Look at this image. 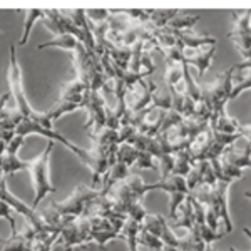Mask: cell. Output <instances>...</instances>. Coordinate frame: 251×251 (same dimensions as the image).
I'll return each mask as SVG.
<instances>
[{"label":"cell","mask_w":251,"mask_h":251,"mask_svg":"<svg viewBox=\"0 0 251 251\" xmlns=\"http://www.w3.org/2000/svg\"><path fill=\"white\" fill-rule=\"evenodd\" d=\"M2 201H5L15 213L22 214V216L25 218V221L30 223L37 233H54L55 231V229H52L50 226L44 221V218L40 216V213H37V209H35L34 206H27L25 203H22L19 198H15L14 194L9 191L7 181L3 176H2Z\"/></svg>","instance_id":"cell-4"},{"label":"cell","mask_w":251,"mask_h":251,"mask_svg":"<svg viewBox=\"0 0 251 251\" xmlns=\"http://www.w3.org/2000/svg\"><path fill=\"white\" fill-rule=\"evenodd\" d=\"M213 148V129H206L204 132L198 134L194 139L191 141L189 144L188 151L191 154L194 163H201V161H208V156H209V151Z\"/></svg>","instance_id":"cell-9"},{"label":"cell","mask_w":251,"mask_h":251,"mask_svg":"<svg viewBox=\"0 0 251 251\" xmlns=\"http://www.w3.org/2000/svg\"><path fill=\"white\" fill-rule=\"evenodd\" d=\"M194 166H196V163L193 161V157H191V154H189V151H188V149H184V151L176 152V161H174V171H173V174H176V176L188 177V174L193 171Z\"/></svg>","instance_id":"cell-18"},{"label":"cell","mask_w":251,"mask_h":251,"mask_svg":"<svg viewBox=\"0 0 251 251\" xmlns=\"http://www.w3.org/2000/svg\"><path fill=\"white\" fill-rule=\"evenodd\" d=\"M163 251H179V250H177V248H174V246H168V245H164Z\"/></svg>","instance_id":"cell-43"},{"label":"cell","mask_w":251,"mask_h":251,"mask_svg":"<svg viewBox=\"0 0 251 251\" xmlns=\"http://www.w3.org/2000/svg\"><path fill=\"white\" fill-rule=\"evenodd\" d=\"M198 231H200V236L203 238L204 243H208V245H211L213 241L220 240V238L225 236L226 233H218V231H213L211 228H209L206 223H203V225H196Z\"/></svg>","instance_id":"cell-33"},{"label":"cell","mask_w":251,"mask_h":251,"mask_svg":"<svg viewBox=\"0 0 251 251\" xmlns=\"http://www.w3.org/2000/svg\"><path fill=\"white\" fill-rule=\"evenodd\" d=\"M44 17H46V10H27L25 12V27H24L22 39L19 40V46H25V44L29 42L34 24L37 22V20H44Z\"/></svg>","instance_id":"cell-22"},{"label":"cell","mask_w":251,"mask_h":251,"mask_svg":"<svg viewBox=\"0 0 251 251\" xmlns=\"http://www.w3.org/2000/svg\"><path fill=\"white\" fill-rule=\"evenodd\" d=\"M245 196H246V198H250V200H251V193H250V191H248V193H246V194H245Z\"/></svg>","instance_id":"cell-44"},{"label":"cell","mask_w":251,"mask_h":251,"mask_svg":"<svg viewBox=\"0 0 251 251\" xmlns=\"http://www.w3.org/2000/svg\"><path fill=\"white\" fill-rule=\"evenodd\" d=\"M139 246H144V248H149V250H154V251H163L164 248V243L161 238L154 236V234L144 231L141 228V233H139Z\"/></svg>","instance_id":"cell-28"},{"label":"cell","mask_w":251,"mask_h":251,"mask_svg":"<svg viewBox=\"0 0 251 251\" xmlns=\"http://www.w3.org/2000/svg\"><path fill=\"white\" fill-rule=\"evenodd\" d=\"M209 127L214 132H223V134H238L240 132L241 124L236 119L229 117L226 112L223 114H213L209 119Z\"/></svg>","instance_id":"cell-12"},{"label":"cell","mask_w":251,"mask_h":251,"mask_svg":"<svg viewBox=\"0 0 251 251\" xmlns=\"http://www.w3.org/2000/svg\"><path fill=\"white\" fill-rule=\"evenodd\" d=\"M57 240H60V231H54L47 240L44 241H35V251H50L52 246L57 243Z\"/></svg>","instance_id":"cell-37"},{"label":"cell","mask_w":251,"mask_h":251,"mask_svg":"<svg viewBox=\"0 0 251 251\" xmlns=\"http://www.w3.org/2000/svg\"><path fill=\"white\" fill-rule=\"evenodd\" d=\"M156 82L152 79H141L126 89V107L132 114L144 111L152 104V89Z\"/></svg>","instance_id":"cell-7"},{"label":"cell","mask_w":251,"mask_h":251,"mask_svg":"<svg viewBox=\"0 0 251 251\" xmlns=\"http://www.w3.org/2000/svg\"><path fill=\"white\" fill-rule=\"evenodd\" d=\"M154 157H152L151 154H148V152H143L141 151V156L139 159H137V168L139 169H157V166L154 164Z\"/></svg>","instance_id":"cell-39"},{"label":"cell","mask_w":251,"mask_h":251,"mask_svg":"<svg viewBox=\"0 0 251 251\" xmlns=\"http://www.w3.org/2000/svg\"><path fill=\"white\" fill-rule=\"evenodd\" d=\"M184 121V117L181 116V114H177L176 111H168V114H166V119H164V123H163V127H161V132L159 134H163V132L166 131H169V129H173V127H176V126H179L181 123Z\"/></svg>","instance_id":"cell-34"},{"label":"cell","mask_w":251,"mask_h":251,"mask_svg":"<svg viewBox=\"0 0 251 251\" xmlns=\"http://www.w3.org/2000/svg\"><path fill=\"white\" fill-rule=\"evenodd\" d=\"M233 30L228 35H248L251 34V10L236 14L233 12Z\"/></svg>","instance_id":"cell-21"},{"label":"cell","mask_w":251,"mask_h":251,"mask_svg":"<svg viewBox=\"0 0 251 251\" xmlns=\"http://www.w3.org/2000/svg\"><path fill=\"white\" fill-rule=\"evenodd\" d=\"M119 236H121V233L114 231V229H109V231H92V241H94L100 250H104L109 241L116 240V238H119Z\"/></svg>","instance_id":"cell-30"},{"label":"cell","mask_w":251,"mask_h":251,"mask_svg":"<svg viewBox=\"0 0 251 251\" xmlns=\"http://www.w3.org/2000/svg\"><path fill=\"white\" fill-rule=\"evenodd\" d=\"M151 191H156V189H161V191L171 194V193H186L189 194V188H188V181L186 177L183 176H169L168 179H161L159 183H154V184H149Z\"/></svg>","instance_id":"cell-13"},{"label":"cell","mask_w":251,"mask_h":251,"mask_svg":"<svg viewBox=\"0 0 251 251\" xmlns=\"http://www.w3.org/2000/svg\"><path fill=\"white\" fill-rule=\"evenodd\" d=\"M24 141H25V137L20 136V134H17V136L14 137V139L10 141V144L7 146V148L3 149L2 152H5V154H17V152L20 151V148H22Z\"/></svg>","instance_id":"cell-40"},{"label":"cell","mask_w":251,"mask_h":251,"mask_svg":"<svg viewBox=\"0 0 251 251\" xmlns=\"http://www.w3.org/2000/svg\"><path fill=\"white\" fill-rule=\"evenodd\" d=\"M152 104L159 109H164V111H171L173 107V96H171V89H169L166 84H159V86H154L152 89Z\"/></svg>","instance_id":"cell-17"},{"label":"cell","mask_w":251,"mask_h":251,"mask_svg":"<svg viewBox=\"0 0 251 251\" xmlns=\"http://www.w3.org/2000/svg\"><path fill=\"white\" fill-rule=\"evenodd\" d=\"M7 80H9L10 94L14 97L15 107L22 112L25 119H32L35 111L32 109L25 97V91H24V80H22V71H20L17 52H15V46H10V62H9V74H7Z\"/></svg>","instance_id":"cell-3"},{"label":"cell","mask_w":251,"mask_h":251,"mask_svg":"<svg viewBox=\"0 0 251 251\" xmlns=\"http://www.w3.org/2000/svg\"><path fill=\"white\" fill-rule=\"evenodd\" d=\"M174 226H176V228L188 229V233L194 229V226H196V218H194V208H193L191 196L186 198L184 204L181 206L179 214H177L176 221H174Z\"/></svg>","instance_id":"cell-14"},{"label":"cell","mask_w":251,"mask_h":251,"mask_svg":"<svg viewBox=\"0 0 251 251\" xmlns=\"http://www.w3.org/2000/svg\"><path fill=\"white\" fill-rule=\"evenodd\" d=\"M126 183H127L129 189H131L132 196L137 198V200H141V198H143L146 193H151V188H149V184L144 183V181L141 179L139 176H136V174H131V176L126 179Z\"/></svg>","instance_id":"cell-27"},{"label":"cell","mask_w":251,"mask_h":251,"mask_svg":"<svg viewBox=\"0 0 251 251\" xmlns=\"http://www.w3.org/2000/svg\"><path fill=\"white\" fill-rule=\"evenodd\" d=\"M2 251H35V241H29L22 231H17L10 240H2Z\"/></svg>","instance_id":"cell-15"},{"label":"cell","mask_w":251,"mask_h":251,"mask_svg":"<svg viewBox=\"0 0 251 251\" xmlns=\"http://www.w3.org/2000/svg\"><path fill=\"white\" fill-rule=\"evenodd\" d=\"M60 240L64 241L66 251H72L74 248H80V246H87L89 241L82 236V233L79 231L77 220L67 223L62 229H60Z\"/></svg>","instance_id":"cell-11"},{"label":"cell","mask_w":251,"mask_h":251,"mask_svg":"<svg viewBox=\"0 0 251 251\" xmlns=\"http://www.w3.org/2000/svg\"><path fill=\"white\" fill-rule=\"evenodd\" d=\"M139 156H141V151L131 144H121L119 149H117V161L127 164L129 168H132V166L137 164Z\"/></svg>","instance_id":"cell-23"},{"label":"cell","mask_w":251,"mask_h":251,"mask_svg":"<svg viewBox=\"0 0 251 251\" xmlns=\"http://www.w3.org/2000/svg\"><path fill=\"white\" fill-rule=\"evenodd\" d=\"M10 211H14V209H12L10 206L5 203V201H2V218L10 223L12 234H14V233H17V228H15V220H14V216H12Z\"/></svg>","instance_id":"cell-41"},{"label":"cell","mask_w":251,"mask_h":251,"mask_svg":"<svg viewBox=\"0 0 251 251\" xmlns=\"http://www.w3.org/2000/svg\"><path fill=\"white\" fill-rule=\"evenodd\" d=\"M188 196L189 194H186V193H171L169 194V218H171L173 221H176L181 206L184 204V201Z\"/></svg>","instance_id":"cell-29"},{"label":"cell","mask_w":251,"mask_h":251,"mask_svg":"<svg viewBox=\"0 0 251 251\" xmlns=\"http://www.w3.org/2000/svg\"><path fill=\"white\" fill-rule=\"evenodd\" d=\"M200 22V15H189V14H177L171 22H169V29H174L177 32H186L188 29L194 27V24Z\"/></svg>","instance_id":"cell-25"},{"label":"cell","mask_w":251,"mask_h":251,"mask_svg":"<svg viewBox=\"0 0 251 251\" xmlns=\"http://www.w3.org/2000/svg\"><path fill=\"white\" fill-rule=\"evenodd\" d=\"M246 89H251V74L248 75H243V79H240V82L238 84H233V91H231V97L229 99H234L238 94H241L243 91H246Z\"/></svg>","instance_id":"cell-38"},{"label":"cell","mask_w":251,"mask_h":251,"mask_svg":"<svg viewBox=\"0 0 251 251\" xmlns=\"http://www.w3.org/2000/svg\"><path fill=\"white\" fill-rule=\"evenodd\" d=\"M240 132L243 134V137H245V139L248 141V144L251 146V124H248V126H241V127H240Z\"/></svg>","instance_id":"cell-42"},{"label":"cell","mask_w":251,"mask_h":251,"mask_svg":"<svg viewBox=\"0 0 251 251\" xmlns=\"http://www.w3.org/2000/svg\"><path fill=\"white\" fill-rule=\"evenodd\" d=\"M181 44L184 49H200L204 46H216V37L213 35H191L188 32H181Z\"/></svg>","instance_id":"cell-19"},{"label":"cell","mask_w":251,"mask_h":251,"mask_svg":"<svg viewBox=\"0 0 251 251\" xmlns=\"http://www.w3.org/2000/svg\"><path fill=\"white\" fill-rule=\"evenodd\" d=\"M30 169V161H22L19 159L17 154H5L2 152V176L7 177L10 174H15L19 171H29Z\"/></svg>","instance_id":"cell-16"},{"label":"cell","mask_w":251,"mask_h":251,"mask_svg":"<svg viewBox=\"0 0 251 251\" xmlns=\"http://www.w3.org/2000/svg\"><path fill=\"white\" fill-rule=\"evenodd\" d=\"M168 111L164 109L156 107L154 104H151L149 107H146L144 111L132 114L131 117V124L137 129V132L149 137H157L163 127V123L166 119Z\"/></svg>","instance_id":"cell-6"},{"label":"cell","mask_w":251,"mask_h":251,"mask_svg":"<svg viewBox=\"0 0 251 251\" xmlns=\"http://www.w3.org/2000/svg\"><path fill=\"white\" fill-rule=\"evenodd\" d=\"M179 14V10H151V24L156 29H164Z\"/></svg>","instance_id":"cell-26"},{"label":"cell","mask_w":251,"mask_h":251,"mask_svg":"<svg viewBox=\"0 0 251 251\" xmlns=\"http://www.w3.org/2000/svg\"><path fill=\"white\" fill-rule=\"evenodd\" d=\"M87 19L92 24H106L109 17H111V10H86Z\"/></svg>","instance_id":"cell-36"},{"label":"cell","mask_w":251,"mask_h":251,"mask_svg":"<svg viewBox=\"0 0 251 251\" xmlns=\"http://www.w3.org/2000/svg\"><path fill=\"white\" fill-rule=\"evenodd\" d=\"M214 52H216V46H204L200 49H184L183 64L196 67L198 75L203 77L206 74V71L209 69V66H211Z\"/></svg>","instance_id":"cell-8"},{"label":"cell","mask_w":251,"mask_h":251,"mask_svg":"<svg viewBox=\"0 0 251 251\" xmlns=\"http://www.w3.org/2000/svg\"><path fill=\"white\" fill-rule=\"evenodd\" d=\"M148 214H149V213L144 209V206L141 204V201H134V203H132V204L127 208V218H129V220L137 221L139 225H143Z\"/></svg>","instance_id":"cell-32"},{"label":"cell","mask_w":251,"mask_h":251,"mask_svg":"<svg viewBox=\"0 0 251 251\" xmlns=\"http://www.w3.org/2000/svg\"><path fill=\"white\" fill-rule=\"evenodd\" d=\"M84 109L87 111L86 129L89 134H96L106 129L107 114H106V100L100 92L87 91L84 96Z\"/></svg>","instance_id":"cell-5"},{"label":"cell","mask_w":251,"mask_h":251,"mask_svg":"<svg viewBox=\"0 0 251 251\" xmlns=\"http://www.w3.org/2000/svg\"><path fill=\"white\" fill-rule=\"evenodd\" d=\"M161 240H163L164 245L168 246H174V248L179 250L181 246V238H177L176 234H174V231L171 229V226H169V223L166 221L164 228H163V234H161Z\"/></svg>","instance_id":"cell-35"},{"label":"cell","mask_w":251,"mask_h":251,"mask_svg":"<svg viewBox=\"0 0 251 251\" xmlns=\"http://www.w3.org/2000/svg\"><path fill=\"white\" fill-rule=\"evenodd\" d=\"M159 159L161 166V179H168L169 176H173L174 171V161H176V154H163Z\"/></svg>","instance_id":"cell-31"},{"label":"cell","mask_w":251,"mask_h":251,"mask_svg":"<svg viewBox=\"0 0 251 251\" xmlns=\"http://www.w3.org/2000/svg\"><path fill=\"white\" fill-rule=\"evenodd\" d=\"M231 183H226V181H218L214 186V194H216V203L220 208V216L221 221H225V233H231L233 231V221L229 216V209H228V189Z\"/></svg>","instance_id":"cell-10"},{"label":"cell","mask_w":251,"mask_h":251,"mask_svg":"<svg viewBox=\"0 0 251 251\" xmlns=\"http://www.w3.org/2000/svg\"><path fill=\"white\" fill-rule=\"evenodd\" d=\"M79 44H82V42H80L79 39L72 37V35H55V37L52 40H49V42L40 44L37 49L42 50V49H47V47H59V49H62V50L74 52L75 49L79 47Z\"/></svg>","instance_id":"cell-20"},{"label":"cell","mask_w":251,"mask_h":251,"mask_svg":"<svg viewBox=\"0 0 251 251\" xmlns=\"http://www.w3.org/2000/svg\"><path fill=\"white\" fill-rule=\"evenodd\" d=\"M99 196H100V191H97L94 188H87L86 184H79L66 201H62V203L50 201V204L54 206L62 216L79 220V218L86 213L87 206Z\"/></svg>","instance_id":"cell-2"},{"label":"cell","mask_w":251,"mask_h":251,"mask_svg":"<svg viewBox=\"0 0 251 251\" xmlns=\"http://www.w3.org/2000/svg\"><path fill=\"white\" fill-rule=\"evenodd\" d=\"M164 225H166V218H163L161 214H148L144 223L141 225V228H143L144 231H148V233L154 234V236H157V238H161Z\"/></svg>","instance_id":"cell-24"},{"label":"cell","mask_w":251,"mask_h":251,"mask_svg":"<svg viewBox=\"0 0 251 251\" xmlns=\"http://www.w3.org/2000/svg\"><path fill=\"white\" fill-rule=\"evenodd\" d=\"M54 141H49L46 149H44L35 159L30 161V177H32V184H34V206L37 209V206L40 204V201L47 196V194H54L57 189L55 186L50 183V176H49V163H50V154L52 149H54Z\"/></svg>","instance_id":"cell-1"}]
</instances>
